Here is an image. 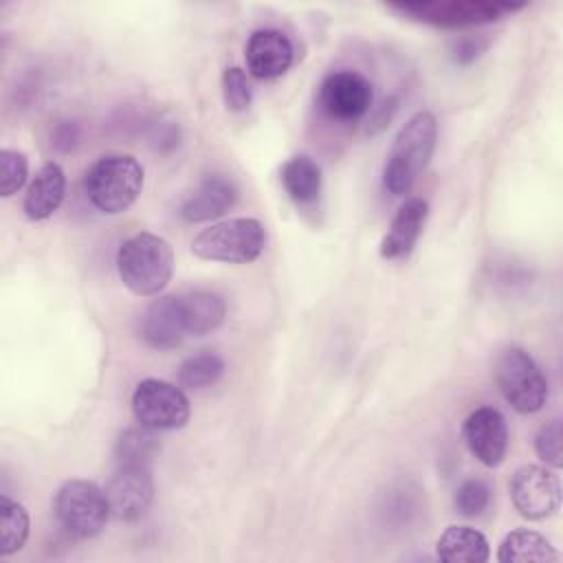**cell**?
<instances>
[{
  "label": "cell",
  "instance_id": "obj_1",
  "mask_svg": "<svg viewBox=\"0 0 563 563\" xmlns=\"http://www.w3.org/2000/svg\"><path fill=\"white\" fill-rule=\"evenodd\" d=\"M438 141V121L431 112H416L396 134L383 169V185L394 196H405L427 169Z\"/></svg>",
  "mask_w": 563,
  "mask_h": 563
},
{
  "label": "cell",
  "instance_id": "obj_2",
  "mask_svg": "<svg viewBox=\"0 0 563 563\" xmlns=\"http://www.w3.org/2000/svg\"><path fill=\"white\" fill-rule=\"evenodd\" d=\"M117 271L128 290L139 297H154L172 279L174 251L156 233H134L117 251Z\"/></svg>",
  "mask_w": 563,
  "mask_h": 563
},
{
  "label": "cell",
  "instance_id": "obj_3",
  "mask_svg": "<svg viewBox=\"0 0 563 563\" xmlns=\"http://www.w3.org/2000/svg\"><path fill=\"white\" fill-rule=\"evenodd\" d=\"M143 165L130 154L97 158L84 174V191L95 209L108 216L130 209L143 191Z\"/></svg>",
  "mask_w": 563,
  "mask_h": 563
},
{
  "label": "cell",
  "instance_id": "obj_4",
  "mask_svg": "<svg viewBox=\"0 0 563 563\" xmlns=\"http://www.w3.org/2000/svg\"><path fill=\"white\" fill-rule=\"evenodd\" d=\"M264 246L266 231L255 218H229L216 222L202 229L191 242L196 257L224 264H249L262 255Z\"/></svg>",
  "mask_w": 563,
  "mask_h": 563
},
{
  "label": "cell",
  "instance_id": "obj_5",
  "mask_svg": "<svg viewBox=\"0 0 563 563\" xmlns=\"http://www.w3.org/2000/svg\"><path fill=\"white\" fill-rule=\"evenodd\" d=\"M495 380L504 400L517 413H537L548 400V380L523 347L510 345L497 356Z\"/></svg>",
  "mask_w": 563,
  "mask_h": 563
},
{
  "label": "cell",
  "instance_id": "obj_6",
  "mask_svg": "<svg viewBox=\"0 0 563 563\" xmlns=\"http://www.w3.org/2000/svg\"><path fill=\"white\" fill-rule=\"evenodd\" d=\"M53 510L59 526L79 539L97 537L112 517L106 490L90 479L64 482L55 493Z\"/></svg>",
  "mask_w": 563,
  "mask_h": 563
},
{
  "label": "cell",
  "instance_id": "obj_7",
  "mask_svg": "<svg viewBox=\"0 0 563 563\" xmlns=\"http://www.w3.org/2000/svg\"><path fill=\"white\" fill-rule=\"evenodd\" d=\"M132 413L139 424L152 431H174L187 424L191 405L180 385L145 378L132 394Z\"/></svg>",
  "mask_w": 563,
  "mask_h": 563
},
{
  "label": "cell",
  "instance_id": "obj_8",
  "mask_svg": "<svg viewBox=\"0 0 563 563\" xmlns=\"http://www.w3.org/2000/svg\"><path fill=\"white\" fill-rule=\"evenodd\" d=\"M521 4L484 2V0H451V2H400L389 4L402 18L420 20L438 26H468L504 18L506 13L519 11Z\"/></svg>",
  "mask_w": 563,
  "mask_h": 563
},
{
  "label": "cell",
  "instance_id": "obj_9",
  "mask_svg": "<svg viewBox=\"0 0 563 563\" xmlns=\"http://www.w3.org/2000/svg\"><path fill=\"white\" fill-rule=\"evenodd\" d=\"M510 499L521 517L530 521H541L559 510L561 482L550 468L539 464H526L517 468L510 479Z\"/></svg>",
  "mask_w": 563,
  "mask_h": 563
},
{
  "label": "cell",
  "instance_id": "obj_10",
  "mask_svg": "<svg viewBox=\"0 0 563 563\" xmlns=\"http://www.w3.org/2000/svg\"><path fill=\"white\" fill-rule=\"evenodd\" d=\"M372 84L356 70H336L319 86L321 108L336 121H356L372 106Z\"/></svg>",
  "mask_w": 563,
  "mask_h": 563
},
{
  "label": "cell",
  "instance_id": "obj_11",
  "mask_svg": "<svg viewBox=\"0 0 563 563\" xmlns=\"http://www.w3.org/2000/svg\"><path fill=\"white\" fill-rule=\"evenodd\" d=\"M110 515L119 521L141 519L154 499V479L150 466H117L106 486Z\"/></svg>",
  "mask_w": 563,
  "mask_h": 563
},
{
  "label": "cell",
  "instance_id": "obj_12",
  "mask_svg": "<svg viewBox=\"0 0 563 563\" xmlns=\"http://www.w3.org/2000/svg\"><path fill=\"white\" fill-rule=\"evenodd\" d=\"M462 438L468 451L488 468L499 466L508 451V424L499 409L477 407L462 424Z\"/></svg>",
  "mask_w": 563,
  "mask_h": 563
},
{
  "label": "cell",
  "instance_id": "obj_13",
  "mask_svg": "<svg viewBox=\"0 0 563 563\" xmlns=\"http://www.w3.org/2000/svg\"><path fill=\"white\" fill-rule=\"evenodd\" d=\"M244 59L255 79H275L290 68L295 46L279 29H257L251 33L244 46Z\"/></svg>",
  "mask_w": 563,
  "mask_h": 563
},
{
  "label": "cell",
  "instance_id": "obj_14",
  "mask_svg": "<svg viewBox=\"0 0 563 563\" xmlns=\"http://www.w3.org/2000/svg\"><path fill=\"white\" fill-rule=\"evenodd\" d=\"M139 336L145 345L154 350H172L183 343L187 336L183 310H180V297L178 295H165L161 299H154L139 321Z\"/></svg>",
  "mask_w": 563,
  "mask_h": 563
},
{
  "label": "cell",
  "instance_id": "obj_15",
  "mask_svg": "<svg viewBox=\"0 0 563 563\" xmlns=\"http://www.w3.org/2000/svg\"><path fill=\"white\" fill-rule=\"evenodd\" d=\"M238 200V187L222 174H207L194 191L185 196L178 213L187 222H207L224 216Z\"/></svg>",
  "mask_w": 563,
  "mask_h": 563
},
{
  "label": "cell",
  "instance_id": "obj_16",
  "mask_svg": "<svg viewBox=\"0 0 563 563\" xmlns=\"http://www.w3.org/2000/svg\"><path fill=\"white\" fill-rule=\"evenodd\" d=\"M427 216H429L427 200L416 196L407 198L389 222V229L380 242V255L385 260H405L413 251L424 229Z\"/></svg>",
  "mask_w": 563,
  "mask_h": 563
},
{
  "label": "cell",
  "instance_id": "obj_17",
  "mask_svg": "<svg viewBox=\"0 0 563 563\" xmlns=\"http://www.w3.org/2000/svg\"><path fill=\"white\" fill-rule=\"evenodd\" d=\"M64 194H66L64 169L57 163L46 161L35 172V176L29 183V189L24 194V202H22L24 216L33 222L51 218L59 209Z\"/></svg>",
  "mask_w": 563,
  "mask_h": 563
},
{
  "label": "cell",
  "instance_id": "obj_18",
  "mask_svg": "<svg viewBox=\"0 0 563 563\" xmlns=\"http://www.w3.org/2000/svg\"><path fill=\"white\" fill-rule=\"evenodd\" d=\"M180 297V310L185 330L191 336H205L222 325L227 317V303L218 292L191 290Z\"/></svg>",
  "mask_w": 563,
  "mask_h": 563
},
{
  "label": "cell",
  "instance_id": "obj_19",
  "mask_svg": "<svg viewBox=\"0 0 563 563\" xmlns=\"http://www.w3.org/2000/svg\"><path fill=\"white\" fill-rule=\"evenodd\" d=\"M438 559L444 563H484L490 556L488 539L471 526H449L438 543Z\"/></svg>",
  "mask_w": 563,
  "mask_h": 563
},
{
  "label": "cell",
  "instance_id": "obj_20",
  "mask_svg": "<svg viewBox=\"0 0 563 563\" xmlns=\"http://www.w3.org/2000/svg\"><path fill=\"white\" fill-rule=\"evenodd\" d=\"M497 561L501 563H526V561H559V552L552 548V543L528 528H517L504 537L499 543Z\"/></svg>",
  "mask_w": 563,
  "mask_h": 563
},
{
  "label": "cell",
  "instance_id": "obj_21",
  "mask_svg": "<svg viewBox=\"0 0 563 563\" xmlns=\"http://www.w3.org/2000/svg\"><path fill=\"white\" fill-rule=\"evenodd\" d=\"M282 185L297 205L312 202L321 191V167L306 154H297L282 165Z\"/></svg>",
  "mask_w": 563,
  "mask_h": 563
},
{
  "label": "cell",
  "instance_id": "obj_22",
  "mask_svg": "<svg viewBox=\"0 0 563 563\" xmlns=\"http://www.w3.org/2000/svg\"><path fill=\"white\" fill-rule=\"evenodd\" d=\"M224 374V358L211 350L187 356L178 367V385L191 391L216 385Z\"/></svg>",
  "mask_w": 563,
  "mask_h": 563
},
{
  "label": "cell",
  "instance_id": "obj_23",
  "mask_svg": "<svg viewBox=\"0 0 563 563\" xmlns=\"http://www.w3.org/2000/svg\"><path fill=\"white\" fill-rule=\"evenodd\" d=\"M29 512L26 508L2 495L0 497V556H11L26 543L29 537Z\"/></svg>",
  "mask_w": 563,
  "mask_h": 563
},
{
  "label": "cell",
  "instance_id": "obj_24",
  "mask_svg": "<svg viewBox=\"0 0 563 563\" xmlns=\"http://www.w3.org/2000/svg\"><path fill=\"white\" fill-rule=\"evenodd\" d=\"M158 451V440L152 429L139 424L134 429H128L121 433V438L114 444V464L117 466H150L152 457Z\"/></svg>",
  "mask_w": 563,
  "mask_h": 563
},
{
  "label": "cell",
  "instance_id": "obj_25",
  "mask_svg": "<svg viewBox=\"0 0 563 563\" xmlns=\"http://www.w3.org/2000/svg\"><path fill=\"white\" fill-rule=\"evenodd\" d=\"M453 504L462 517H479L490 504V486L479 477L464 479L455 490Z\"/></svg>",
  "mask_w": 563,
  "mask_h": 563
},
{
  "label": "cell",
  "instance_id": "obj_26",
  "mask_svg": "<svg viewBox=\"0 0 563 563\" xmlns=\"http://www.w3.org/2000/svg\"><path fill=\"white\" fill-rule=\"evenodd\" d=\"M29 176V161L26 154L18 150H0V194L4 198L13 196Z\"/></svg>",
  "mask_w": 563,
  "mask_h": 563
},
{
  "label": "cell",
  "instance_id": "obj_27",
  "mask_svg": "<svg viewBox=\"0 0 563 563\" xmlns=\"http://www.w3.org/2000/svg\"><path fill=\"white\" fill-rule=\"evenodd\" d=\"M222 97L229 110L242 112L251 106L253 90L246 79V73L240 66H229L222 73Z\"/></svg>",
  "mask_w": 563,
  "mask_h": 563
},
{
  "label": "cell",
  "instance_id": "obj_28",
  "mask_svg": "<svg viewBox=\"0 0 563 563\" xmlns=\"http://www.w3.org/2000/svg\"><path fill=\"white\" fill-rule=\"evenodd\" d=\"M537 455L552 468H561L563 464V429L559 420L545 422L534 435Z\"/></svg>",
  "mask_w": 563,
  "mask_h": 563
},
{
  "label": "cell",
  "instance_id": "obj_29",
  "mask_svg": "<svg viewBox=\"0 0 563 563\" xmlns=\"http://www.w3.org/2000/svg\"><path fill=\"white\" fill-rule=\"evenodd\" d=\"M486 48V42L482 40V37H464V40H460L457 44H455V48H453V59L457 62V64H468V62H473L475 57H479L482 55V51Z\"/></svg>",
  "mask_w": 563,
  "mask_h": 563
},
{
  "label": "cell",
  "instance_id": "obj_30",
  "mask_svg": "<svg viewBox=\"0 0 563 563\" xmlns=\"http://www.w3.org/2000/svg\"><path fill=\"white\" fill-rule=\"evenodd\" d=\"M53 139H55L53 143H55L62 152H68V150L75 145V141L79 139V130H77V125H75V123L66 121V123H62V125H57V128H55Z\"/></svg>",
  "mask_w": 563,
  "mask_h": 563
}]
</instances>
